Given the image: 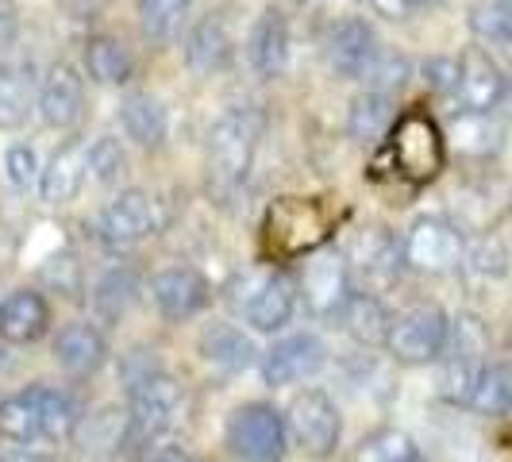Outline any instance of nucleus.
Masks as SVG:
<instances>
[{"instance_id":"obj_22","label":"nucleus","mask_w":512,"mask_h":462,"mask_svg":"<svg viewBox=\"0 0 512 462\" xmlns=\"http://www.w3.org/2000/svg\"><path fill=\"white\" fill-rule=\"evenodd\" d=\"M51 328V305L35 289H16L0 301V343H35Z\"/></svg>"},{"instance_id":"obj_43","label":"nucleus","mask_w":512,"mask_h":462,"mask_svg":"<svg viewBox=\"0 0 512 462\" xmlns=\"http://www.w3.org/2000/svg\"><path fill=\"white\" fill-rule=\"evenodd\" d=\"M8 35H12V8L0 0V43H4Z\"/></svg>"},{"instance_id":"obj_20","label":"nucleus","mask_w":512,"mask_h":462,"mask_svg":"<svg viewBox=\"0 0 512 462\" xmlns=\"http://www.w3.org/2000/svg\"><path fill=\"white\" fill-rule=\"evenodd\" d=\"M104 359H108V343H104L101 328L89 324V320H74V324H66L62 332L54 335V362L74 378L97 374Z\"/></svg>"},{"instance_id":"obj_5","label":"nucleus","mask_w":512,"mask_h":462,"mask_svg":"<svg viewBox=\"0 0 512 462\" xmlns=\"http://www.w3.org/2000/svg\"><path fill=\"white\" fill-rule=\"evenodd\" d=\"M174 201L154 189H124L112 205L101 212V239L108 247H131L158 231L170 228Z\"/></svg>"},{"instance_id":"obj_31","label":"nucleus","mask_w":512,"mask_h":462,"mask_svg":"<svg viewBox=\"0 0 512 462\" xmlns=\"http://www.w3.org/2000/svg\"><path fill=\"white\" fill-rule=\"evenodd\" d=\"M451 139L459 154H470V158H489V154L501 151L505 143V131L493 120V112H459L455 124H451Z\"/></svg>"},{"instance_id":"obj_40","label":"nucleus","mask_w":512,"mask_h":462,"mask_svg":"<svg viewBox=\"0 0 512 462\" xmlns=\"http://www.w3.org/2000/svg\"><path fill=\"white\" fill-rule=\"evenodd\" d=\"M466 262L474 266V270H482V274H493V278H505L509 274V251H505V243L501 239H482L474 251H466Z\"/></svg>"},{"instance_id":"obj_38","label":"nucleus","mask_w":512,"mask_h":462,"mask_svg":"<svg viewBox=\"0 0 512 462\" xmlns=\"http://www.w3.org/2000/svg\"><path fill=\"white\" fill-rule=\"evenodd\" d=\"M124 174H128V154L120 147V139H112V135L93 139V147H89V178L97 185H120Z\"/></svg>"},{"instance_id":"obj_23","label":"nucleus","mask_w":512,"mask_h":462,"mask_svg":"<svg viewBox=\"0 0 512 462\" xmlns=\"http://www.w3.org/2000/svg\"><path fill=\"white\" fill-rule=\"evenodd\" d=\"M197 351H201L205 366H212L216 374H228V378L251 370L258 359L255 343L239 332V328H231V324H208L205 332H201V339H197Z\"/></svg>"},{"instance_id":"obj_3","label":"nucleus","mask_w":512,"mask_h":462,"mask_svg":"<svg viewBox=\"0 0 512 462\" xmlns=\"http://www.w3.org/2000/svg\"><path fill=\"white\" fill-rule=\"evenodd\" d=\"M258 135H262V116L255 108H231L224 112L212 131H208V185L231 197L255 166Z\"/></svg>"},{"instance_id":"obj_42","label":"nucleus","mask_w":512,"mask_h":462,"mask_svg":"<svg viewBox=\"0 0 512 462\" xmlns=\"http://www.w3.org/2000/svg\"><path fill=\"white\" fill-rule=\"evenodd\" d=\"M366 8L374 12V16H382V20H412L416 16V8H420V0H366Z\"/></svg>"},{"instance_id":"obj_17","label":"nucleus","mask_w":512,"mask_h":462,"mask_svg":"<svg viewBox=\"0 0 512 462\" xmlns=\"http://www.w3.org/2000/svg\"><path fill=\"white\" fill-rule=\"evenodd\" d=\"M151 301L166 320H193L212 305V285L193 266H170L151 278Z\"/></svg>"},{"instance_id":"obj_47","label":"nucleus","mask_w":512,"mask_h":462,"mask_svg":"<svg viewBox=\"0 0 512 462\" xmlns=\"http://www.w3.org/2000/svg\"><path fill=\"white\" fill-rule=\"evenodd\" d=\"M424 4H439V0H424Z\"/></svg>"},{"instance_id":"obj_48","label":"nucleus","mask_w":512,"mask_h":462,"mask_svg":"<svg viewBox=\"0 0 512 462\" xmlns=\"http://www.w3.org/2000/svg\"><path fill=\"white\" fill-rule=\"evenodd\" d=\"M509 208H512V201H509Z\"/></svg>"},{"instance_id":"obj_30","label":"nucleus","mask_w":512,"mask_h":462,"mask_svg":"<svg viewBox=\"0 0 512 462\" xmlns=\"http://www.w3.org/2000/svg\"><path fill=\"white\" fill-rule=\"evenodd\" d=\"M393 97H382V93H362L351 101V112H347V135L355 143H378L389 135L393 128Z\"/></svg>"},{"instance_id":"obj_10","label":"nucleus","mask_w":512,"mask_h":462,"mask_svg":"<svg viewBox=\"0 0 512 462\" xmlns=\"http://www.w3.org/2000/svg\"><path fill=\"white\" fill-rule=\"evenodd\" d=\"M285 428H289V439L312 455V459H328L339 447V436H343V420H339V409L335 401L324 393V389H301L289 409H285Z\"/></svg>"},{"instance_id":"obj_36","label":"nucleus","mask_w":512,"mask_h":462,"mask_svg":"<svg viewBox=\"0 0 512 462\" xmlns=\"http://www.w3.org/2000/svg\"><path fill=\"white\" fill-rule=\"evenodd\" d=\"M470 31L486 43H512V0H478L470 8Z\"/></svg>"},{"instance_id":"obj_46","label":"nucleus","mask_w":512,"mask_h":462,"mask_svg":"<svg viewBox=\"0 0 512 462\" xmlns=\"http://www.w3.org/2000/svg\"><path fill=\"white\" fill-rule=\"evenodd\" d=\"M0 366H4V347H0Z\"/></svg>"},{"instance_id":"obj_6","label":"nucleus","mask_w":512,"mask_h":462,"mask_svg":"<svg viewBox=\"0 0 512 462\" xmlns=\"http://www.w3.org/2000/svg\"><path fill=\"white\" fill-rule=\"evenodd\" d=\"M228 451L239 462H282L289 451L285 412L270 401H247L228 416Z\"/></svg>"},{"instance_id":"obj_27","label":"nucleus","mask_w":512,"mask_h":462,"mask_svg":"<svg viewBox=\"0 0 512 462\" xmlns=\"http://www.w3.org/2000/svg\"><path fill=\"white\" fill-rule=\"evenodd\" d=\"M120 128L135 147L158 151L166 143V108L151 93H128L120 101Z\"/></svg>"},{"instance_id":"obj_14","label":"nucleus","mask_w":512,"mask_h":462,"mask_svg":"<svg viewBox=\"0 0 512 462\" xmlns=\"http://www.w3.org/2000/svg\"><path fill=\"white\" fill-rule=\"evenodd\" d=\"M451 97L459 104V112H493L509 97V77L489 51L466 47L459 54V85Z\"/></svg>"},{"instance_id":"obj_11","label":"nucleus","mask_w":512,"mask_h":462,"mask_svg":"<svg viewBox=\"0 0 512 462\" xmlns=\"http://www.w3.org/2000/svg\"><path fill=\"white\" fill-rule=\"evenodd\" d=\"M297 293L305 308L316 316V320H328V316H339V308L347 305V297L355 293L351 289V262L339 251H312L305 258V274L297 282Z\"/></svg>"},{"instance_id":"obj_1","label":"nucleus","mask_w":512,"mask_h":462,"mask_svg":"<svg viewBox=\"0 0 512 462\" xmlns=\"http://www.w3.org/2000/svg\"><path fill=\"white\" fill-rule=\"evenodd\" d=\"M81 428V409L70 393L51 385H27L0 401V436L12 443H66Z\"/></svg>"},{"instance_id":"obj_16","label":"nucleus","mask_w":512,"mask_h":462,"mask_svg":"<svg viewBox=\"0 0 512 462\" xmlns=\"http://www.w3.org/2000/svg\"><path fill=\"white\" fill-rule=\"evenodd\" d=\"M324 362H328V347L312 332L285 335V339H278L262 355V378H266V385L282 389V385H297L316 378L324 370Z\"/></svg>"},{"instance_id":"obj_26","label":"nucleus","mask_w":512,"mask_h":462,"mask_svg":"<svg viewBox=\"0 0 512 462\" xmlns=\"http://www.w3.org/2000/svg\"><path fill=\"white\" fill-rule=\"evenodd\" d=\"M335 320L343 324V332L351 335V339H359L366 347H385V335H389V324H393V316L385 312L382 297L370 293V289L351 293Z\"/></svg>"},{"instance_id":"obj_7","label":"nucleus","mask_w":512,"mask_h":462,"mask_svg":"<svg viewBox=\"0 0 512 462\" xmlns=\"http://www.w3.org/2000/svg\"><path fill=\"white\" fill-rule=\"evenodd\" d=\"M451 339V320L439 305H412L401 316H393L389 335H385V351L405 366H428L443 359Z\"/></svg>"},{"instance_id":"obj_19","label":"nucleus","mask_w":512,"mask_h":462,"mask_svg":"<svg viewBox=\"0 0 512 462\" xmlns=\"http://www.w3.org/2000/svg\"><path fill=\"white\" fill-rule=\"evenodd\" d=\"M85 178H89V147H81L77 139H70L43 166V174H39V197L47 205H70V201H77V193L85 189Z\"/></svg>"},{"instance_id":"obj_34","label":"nucleus","mask_w":512,"mask_h":462,"mask_svg":"<svg viewBox=\"0 0 512 462\" xmlns=\"http://www.w3.org/2000/svg\"><path fill=\"white\" fill-rule=\"evenodd\" d=\"M135 297H139V278H135V270L120 266V270H108L101 282H97V289H93V308L101 312L104 320H120L135 305Z\"/></svg>"},{"instance_id":"obj_21","label":"nucleus","mask_w":512,"mask_h":462,"mask_svg":"<svg viewBox=\"0 0 512 462\" xmlns=\"http://www.w3.org/2000/svg\"><path fill=\"white\" fill-rule=\"evenodd\" d=\"M247 54H251L255 74L266 77V81H274L289 70V20L282 16V8H266L258 16L255 27H251Z\"/></svg>"},{"instance_id":"obj_15","label":"nucleus","mask_w":512,"mask_h":462,"mask_svg":"<svg viewBox=\"0 0 512 462\" xmlns=\"http://www.w3.org/2000/svg\"><path fill=\"white\" fill-rule=\"evenodd\" d=\"M378 35L362 16H343L328 27L324 35V62L339 81H359L370 66V58L378 54Z\"/></svg>"},{"instance_id":"obj_44","label":"nucleus","mask_w":512,"mask_h":462,"mask_svg":"<svg viewBox=\"0 0 512 462\" xmlns=\"http://www.w3.org/2000/svg\"><path fill=\"white\" fill-rule=\"evenodd\" d=\"M151 462H193V459H189L185 451H162V455H158V459H151Z\"/></svg>"},{"instance_id":"obj_39","label":"nucleus","mask_w":512,"mask_h":462,"mask_svg":"<svg viewBox=\"0 0 512 462\" xmlns=\"http://www.w3.org/2000/svg\"><path fill=\"white\" fill-rule=\"evenodd\" d=\"M4 174H8V181H12L16 189H31V185H39L43 166H39L35 147H27V143L8 147V154H4Z\"/></svg>"},{"instance_id":"obj_13","label":"nucleus","mask_w":512,"mask_h":462,"mask_svg":"<svg viewBox=\"0 0 512 462\" xmlns=\"http://www.w3.org/2000/svg\"><path fill=\"white\" fill-rule=\"evenodd\" d=\"M347 262H351V274H359L370 293H378L385 285L397 282V274L405 270V247L401 239L393 235L382 224H370L355 235L351 251H347Z\"/></svg>"},{"instance_id":"obj_28","label":"nucleus","mask_w":512,"mask_h":462,"mask_svg":"<svg viewBox=\"0 0 512 462\" xmlns=\"http://www.w3.org/2000/svg\"><path fill=\"white\" fill-rule=\"evenodd\" d=\"M85 74L97 85H128L135 77V62H131L128 47L112 35H89L85 39Z\"/></svg>"},{"instance_id":"obj_18","label":"nucleus","mask_w":512,"mask_h":462,"mask_svg":"<svg viewBox=\"0 0 512 462\" xmlns=\"http://www.w3.org/2000/svg\"><path fill=\"white\" fill-rule=\"evenodd\" d=\"M39 116L54 131H74L85 116V81L70 62H54L39 81Z\"/></svg>"},{"instance_id":"obj_32","label":"nucleus","mask_w":512,"mask_h":462,"mask_svg":"<svg viewBox=\"0 0 512 462\" xmlns=\"http://www.w3.org/2000/svg\"><path fill=\"white\" fill-rule=\"evenodd\" d=\"M128 443V416L116 409H101L89 416L85 424V436H81V451L89 459H104V455H116L120 447Z\"/></svg>"},{"instance_id":"obj_4","label":"nucleus","mask_w":512,"mask_h":462,"mask_svg":"<svg viewBox=\"0 0 512 462\" xmlns=\"http://www.w3.org/2000/svg\"><path fill=\"white\" fill-rule=\"evenodd\" d=\"M385 151H389L397 178H405L409 185H428L439 178L447 162V135L428 112L409 108L393 120V128L385 135Z\"/></svg>"},{"instance_id":"obj_25","label":"nucleus","mask_w":512,"mask_h":462,"mask_svg":"<svg viewBox=\"0 0 512 462\" xmlns=\"http://www.w3.org/2000/svg\"><path fill=\"white\" fill-rule=\"evenodd\" d=\"M39 112V81L31 66H0V131H16Z\"/></svg>"},{"instance_id":"obj_8","label":"nucleus","mask_w":512,"mask_h":462,"mask_svg":"<svg viewBox=\"0 0 512 462\" xmlns=\"http://www.w3.org/2000/svg\"><path fill=\"white\" fill-rule=\"evenodd\" d=\"M401 247L405 266L416 274H455L466 262V235L447 216H416Z\"/></svg>"},{"instance_id":"obj_12","label":"nucleus","mask_w":512,"mask_h":462,"mask_svg":"<svg viewBox=\"0 0 512 462\" xmlns=\"http://www.w3.org/2000/svg\"><path fill=\"white\" fill-rule=\"evenodd\" d=\"M243 285H247V297L235 301L243 320L255 332H282L285 324L293 320V312H297V282L282 270H266V274H251Z\"/></svg>"},{"instance_id":"obj_2","label":"nucleus","mask_w":512,"mask_h":462,"mask_svg":"<svg viewBox=\"0 0 512 462\" xmlns=\"http://www.w3.org/2000/svg\"><path fill=\"white\" fill-rule=\"evenodd\" d=\"M332 231L335 216L320 197H278L262 220V251L278 262L308 258L332 239Z\"/></svg>"},{"instance_id":"obj_33","label":"nucleus","mask_w":512,"mask_h":462,"mask_svg":"<svg viewBox=\"0 0 512 462\" xmlns=\"http://www.w3.org/2000/svg\"><path fill=\"white\" fill-rule=\"evenodd\" d=\"M409 77H412V62L405 54L393 51V47H378V54L370 58V66H366V74H362L359 81L370 93L397 97V93L409 85Z\"/></svg>"},{"instance_id":"obj_9","label":"nucleus","mask_w":512,"mask_h":462,"mask_svg":"<svg viewBox=\"0 0 512 462\" xmlns=\"http://www.w3.org/2000/svg\"><path fill=\"white\" fill-rule=\"evenodd\" d=\"M181 401L185 393L170 374L147 370L143 378H135L128 389V439H158L162 432H170Z\"/></svg>"},{"instance_id":"obj_35","label":"nucleus","mask_w":512,"mask_h":462,"mask_svg":"<svg viewBox=\"0 0 512 462\" xmlns=\"http://www.w3.org/2000/svg\"><path fill=\"white\" fill-rule=\"evenodd\" d=\"M355 462H424L420 459V447L409 432L401 428H378L359 443Z\"/></svg>"},{"instance_id":"obj_37","label":"nucleus","mask_w":512,"mask_h":462,"mask_svg":"<svg viewBox=\"0 0 512 462\" xmlns=\"http://www.w3.org/2000/svg\"><path fill=\"white\" fill-rule=\"evenodd\" d=\"M135 4H139L143 35L154 39V43H162V39H170L181 27V20H185V12H189L193 0H135Z\"/></svg>"},{"instance_id":"obj_41","label":"nucleus","mask_w":512,"mask_h":462,"mask_svg":"<svg viewBox=\"0 0 512 462\" xmlns=\"http://www.w3.org/2000/svg\"><path fill=\"white\" fill-rule=\"evenodd\" d=\"M424 81H428V89H436V93H443V97H451L455 85H459V58H451V54L428 58V62H424Z\"/></svg>"},{"instance_id":"obj_24","label":"nucleus","mask_w":512,"mask_h":462,"mask_svg":"<svg viewBox=\"0 0 512 462\" xmlns=\"http://www.w3.org/2000/svg\"><path fill=\"white\" fill-rule=\"evenodd\" d=\"M231 51H235L231 31L224 24V16H216V12L205 16V20H197L193 31H189V39H185V62L197 74H220L231 62Z\"/></svg>"},{"instance_id":"obj_45","label":"nucleus","mask_w":512,"mask_h":462,"mask_svg":"<svg viewBox=\"0 0 512 462\" xmlns=\"http://www.w3.org/2000/svg\"><path fill=\"white\" fill-rule=\"evenodd\" d=\"M0 462H51V459H43V455H12V459H0Z\"/></svg>"},{"instance_id":"obj_29","label":"nucleus","mask_w":512,"mask_h":462,"mask_svg":"<svg viewBox=\"0 0 512 462\" xmlns=\"http://www.w3.org/2000/svg\"><path fill=\"white\" fill-rule=\"evenodd\" d=\"M466 405L478 416H505L512 412V366L509 362H482L474 385L466 393Z\"/></svg>"}]
</instances>
